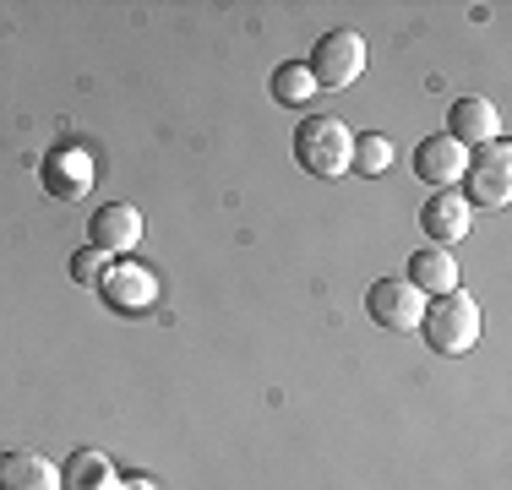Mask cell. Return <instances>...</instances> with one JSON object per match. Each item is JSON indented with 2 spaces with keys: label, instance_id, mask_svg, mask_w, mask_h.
I'll return each mask as SVG.
<instances>
[{
  "label": "cell",
  "instance_id": "52a82bcc",
  "mask_svg": "<svg viewBox=\"0 0 512 490\" xmlns=\"http://www.w3.org/2000/svg\"><path fill=\"white\" fill-rule=\"evenodd\" d=\"M463 169H469V153L447 137H425L420 147H414V175L425 180V186H436V191H453L463 186Z\"/></svg>",
  "mask_w": 512,
  "mask_h": 490
},
{
  "label": "cell",
  "instance_id": "2e32d148",
  "mask_svg": "<svg viewBox=\"0 0 512 490\" xmlns=\"http://www.w3.org/2000/svg\"><path fill=\"white\" fill-rule=\"evenodd\" d=\"M104 273H109V256L99 245H82V251L71 256V278H77V284H99Z\"/></svg>",
  "mask_w": 512,
  "mask_h": 490
},
{
  "label": "cell",
  "instance_id": "9c48e42d",
  "mask_svg": "<svg viewBox=\"0 0 512 490\" xmlns=\"http://www.w3.org/2000/svg\"><path fill=\"white\" fill-rule=\"evenodd\" d=\"M142 240V213L131 202H104L99 213L88 218V245H99L104 256H120Z\"/></svg>",
  "mask_w": 512,
  "mask_h": 490
},
{
  "label": "cell",
  "instance_id": "277c9868",
  "mask_svg": "<svg viewBox=\"0 0 512 490\" xmlns=\"http://www.w3.org/2000/svg\"><path fill=\"white\" fill-rule=\"evenodd\" d=\"M512 196V147L496 137L469 153V169H463V202L469 207H507Z\"/></svg>",
  "mask_w": 512,
  "mask_h": 490
},
{
  "label": "cell",
  "instance_id": "8992f818",
  "mask_svg": "<svg viewBox=\"0 0 512 490\" xmlns=\"http://www.w3.org/2000/svg\"><path fill=\"white\" fill-rule=\"evenodd\" d=\"M99 294H104L109 311L137 316V311H148V305L158 300V278L148 273V267H137V262H115V267L99 278Z\"/></svg>",
  "mask_w": 512,
  "mask_h": 490
},
{
  "label": "cell",
  "instance_id": "e0dca14e",
  "mask_svg": "<svg viewBox=\"0 0 512 490\" xmlns=\"http://www.w3.org/2000/svg\"><path fill=\"white\" fill-rule=\"evenodd\" d=\"M120 490H158L148 474H131V480H120Z\"/></svg>",
  "mask_w": 512,
  "mask_h": 490
},
{
  "label": "cell",
  "instance_id": "7c38bea8",
  "mask_svg": "<svg viewBox=\"0 0 512 490\" xmlns=\"http://www.w3.org/2000/svg\"><path fill=\"white\" fill-rule=\"evenodd\" d=\"M0 490H60V469L44 452L17 447L0 458Z\"/></svg>",
  "mask_w": 512,
  "mask_h": 490
},
{
  "label": "cell",
  "instance_id": "6da1fadb",
  "mask_svg": "<svg viewBox=\"0 0 512 490\" xmlns=\"http://www.w3.org/2000/svg\"><path fill=\"white\" fill-rule=\"evenodd\" d=\"M420 333L431 343L442 360H458V354H469L474 343L485 333V316H480V300L474 294H436V300H425V316H420Z\"/></svg>",
  "mask_w": 512,
  "mask_h": 490
},
{
  "label": "cell",
  "instance_id": "7a4b0ae2",
  "mask_svg": "<svg viewBox=\"0 0 512 490\" xmlns=\"http://www.w3.org/2000/svg\"><path fill=\"white\" fill-rule=\"evenodd\" d=\"M349 153H355V131L333 115H306L295 131V158L300 169L316 180H338L349 175Z\"/></svg>",
  "mask_w": 512,
  "mask_h": 490
},
{
  "label": "cell",
  "instance_id": "8fae6325",
  "mask_svg": "<svg viewBox=\"0 0 512 490\" xmlns=\"http://www.w3.org/2000/svg\"><path fill=\"white\" fill-rule=\"evenodd\" d=\"M409 284L425 294V300H436V294H453L458 289V262H453V251L447 245H420V251L409 256Z\"/></svg>",
  "mask_w": 512,
  "mask_h": 490
},
{
  "label": "cell",
  "instance_id": "4fadbf2b",
  "mask_svg": "<svg viewBox=\"0 0 512 490\" xmlns=\"http://www.w3.org/2000/svg\"><path fill=\"white\" fill-rule=\"evenodd\" d=\"M60 490H120L115 485V469H109L104 452H71V463L60 469Z\"/></svg>",
  "mask_w": 512,
  "mask_h": 490
},
{
  "label": "cell",
  "instance_id": "30bf717a",
  "mask_svg": "<svg viewBox=\"0 0 512 490\" xmlns=\"http://www.w3.org/2000/svg\"><path fill=\"white\" fill-rule=\"evenodd\" d=\"M469 218H474V207L463 202V191H436L431 202L420 207V229L431 235V245H453L469 235Z\"/></svg>",
  "mask_w": 512,
  "mask_h": 490
},
{
  "label": "cell",
  "instance_id": "5b68a950",
  "mask_svg": "<svg viewBox=\"0 0 512 490\" xmlns=\"http://www.w3.org/2000/svg\"><path fill=\"white\" fill-rule=\"evenodd\" d=\"M365 316L387 333H414L425 316V294L409 284V278H376L371 294H365Z\"/></svg>",
  "mask_w": 512,
  "mask_h": 490
},
{
  "label": "cell",
  "instance_id": "3957f363",
  "mask_svg": "<svg viewBox=\"0 0 512 490\" xmlns=\"http://www.w3.org/2000/svg\"><path fill=\"white\" fill-rule=\"evenodd\" d=\"M306 71H311V82L316 88H327V93H344L349 82H360L365 77V39L355 28H333V33H322L311 49V60H306Z\"/></svg>",
  "mask_w": 512,
  "mask_h": 490
},
{
  "label": "cell",
  "instance_id": "5bb4252c",
  "mask_svg": "<svg viewBox=\"0 0 512 490\" xmlns=\"http://www.w3.org/2000/svg\"><path fill=\"white\" fill-rule=\"evenodd\" d=\"M273 98H278V104H289V109H306L311 104L316 82H311L306 60H284V66L273 71Z\"/></svg>",
  "mask_w": 512,
  "mask_h": 490
},
{
  "label": "cell",
  "instance_id": "9a60e30c",
  "mask_svg": "<svg viewBox=\"0 0 512 490\" xmlns=\"http://www.w3.org/2000/svg\"><path fill=\"white\" fill-rule=\"evenodd\" d=\"M349 169H360V175H387V169H393V142H387L382 131H360L355 153H349Z\"/></svg>",
  "mask_w": 512,
  "mask_h": 490
},
{
  "label": "cell",
  "instance_id": "ba28073f",
  "mask_svg": "<svg viewBox=\"0 0 512 490\" xmlns=\"http://www.w3.org/2000/svg\"><path fill=\"white\" fill-rule=\"evenodd\" d=\"M447 137H453L463 153H474V147L502 137V115H496L491 98H458V104L447 109Z\"/></svg>",
  "mask_w": 512,
  "mask_h": 490
}]
</instances>
